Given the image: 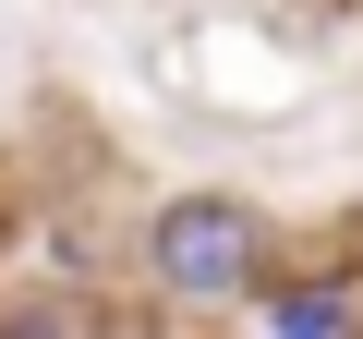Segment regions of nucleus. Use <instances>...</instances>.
I'll return each mask as SVG.
<instances>
[{"label":"nucleus","mask_w":363,"mask_h":339,"mask_svg":"<svg viewBox=\"0 0 363 339\" xmlns=\"http://www.w3.org/2000/svg\"><path fill=\"white\" fill-rule=\"evenodd\" d=\"M133 267H145V291H157L169 315H218V303H242V291L267 279V218H255L242 194L194 182V194H169V206L145 218Z\"/></svg>","instance_id":"f257e3e1"},{"label":"nucleus","mask_w":363,"mask_h":339,"mask_svg":"<svg viewBox=\"0 0 363 339\" xmlns=\"http://www.w3.org/2000/svg\"><path fill=\"white\" fill-rule=\"evenodd\" d=\"M242 303H255V327H279V339H339V327H363V291H351V279H255Z\"/></svg>","instance_id":"f03ea898"}]
</instances>
